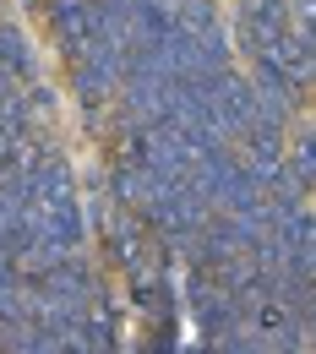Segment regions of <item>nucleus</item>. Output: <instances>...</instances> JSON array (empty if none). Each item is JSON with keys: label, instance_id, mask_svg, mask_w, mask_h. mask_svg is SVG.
<instances>
[{"label": "nucleus", "instance_id": "1", "mask_svg": "<svg viewBox=\"0 0 316 354\" xmlns=\"http://www.w3.org/2000/svg\"><path fill=\"white\" fill-rule=\"evenodd\" d=\"M44 22L66 60L88 44V0H44Z\"/></svg>", "mask_w": 316, "mask_h": 354}, {"label": "nucleus", "instance_id": "2", "mask_svg": "<svg viewBox=\"0 0 316 354\" xmlns=\"http://www.w3.org/2000/svg\"><path fill=\"white\" fill-rule=\"evenodd\" d=\"M0 77H17V82L39 77V55L17 22H0Z\"/></svg>", "mask_w": 316, "mask_h": 354}]
</instances>
